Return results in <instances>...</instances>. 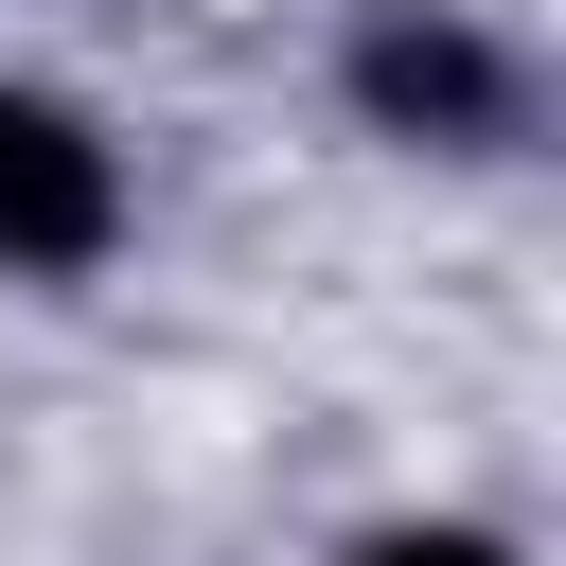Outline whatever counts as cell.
Wrapping results in <instances>:
<instances>
[{
    "mask_svg": "<svg viewBox=\"0 0 566 566\" xmlns=\"http://www.w3.org/2000/svg\"><path fill=\"white\" fill-rule=\"evenodd\" d=\"M371 566H513V548H495V531H389Z\"/></svg>",
    "mask_w": 566,
    "mask_h": 566,
    "instance_id": "3957f363",
    "label": "cell"
},
{
    "mask_svg": "<svg viewBox=\"0 0 566 566\" xmlns=\"http://www.w3.org/2000/svg\"><path fill=\"white\" fill-rule=\"evenodd\" d=\"M106 230H124V159L0 71V265H106Z\"/></svg>",
    "mask_w": 566,
    "mask_h": 566,
    "instance_id": "6da1fadb",
    "label": "cell"
},
{
    "mask_svg": "<svg viewBox=\"0 0 566 566\" xmlns=\"http://www.w3.org/2000/svg\"><path fill=\"white\" fill-rule=\"evenodd\" d=\"M354 106L407 124V142H513V71H495L460 18H371V35H354Z\"/></svg>",
    "mask_w": 566,
    "mask_h": 566,
    "instance_id": "7a4b0ae2",
    "label": "cell"
}]
</instances>
